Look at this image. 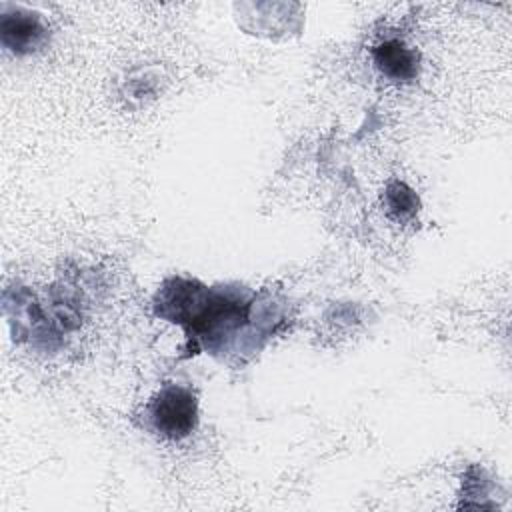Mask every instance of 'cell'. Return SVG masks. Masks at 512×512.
Segmentation results:
<instances>
[{"mask_svg": "<svg viewBox=\"0 0 512 512\" xmlns=\"http://www.w3.org/2000/svg\"><path fill=\"white\" fill-rule=\"evenodd\" d=\"M152 304L156 316L182 326L186 356L206 352L224 358V354L246 352L242 338L248 330L270 334L254 320L258 294L240 284L204 286L194 278L170 276Z\"/></svg>", "mask_w": 512, "mask_h": 512, "instance_id": "1", "label": "cell"}, {"mask_svg": "<svg viewBox=\"0 0 512 512\" xmlns=\"http://www.w3.org/2000/svg\"><path fill=\"white\" fill-rule=\"evenodd\" d=\"M150 428L164 440L188 438L198 426V398L180 384H164L144 410Z\"/></svg>", "mask_w": 512, "mask_h": 512, "instance_id": "2", "label": "cell"}, {"mask_svg": "<svg viewBox=\"0 0 512 512\" xmlns=\"http://www.w3.org/2000/svg\"><path fill=\"white\" fill-rule=\"evenodd\" d=\"M48 40V28L36 12L4 6L0 16V42L14 56H26L42 48Z\"/></svg>", "mask_w": 512, "mask_h": 512, "instance_id": "3", "label": "cell"}, {"mask_svg": "<svg viewBox=\"0 0 512 512\" xmlns=\"http://www.w3.org/2000/svg\"><path fill=\"white\" fill-rule=\"evenodd\" d=\"M372 58L376 68L390 80H414L420 70L418 52L398 38H388L376 44Z\"/></svg>", "mask_w": 512, "mask_h": 512, "instance_id": "4", "label": "cell"}, {"mask_svg": "<svg viewBox=\"0 0 512 512\" xmlns=\"http://www.w3.org/2000/svg\"><path fill=\"white\" fill-rule=\"evenodd\" d=\"M384 202H386L388 214L392 218H396L398 222H406V220L414 218L420 208V200H418L416 192L400 180H392L386 186Z\"/></svg>", "mask_w": 512, "mask_h": 512, "instance_id": "5", "label": "cell"}]
</instances>
